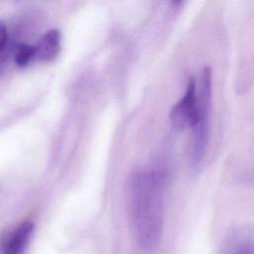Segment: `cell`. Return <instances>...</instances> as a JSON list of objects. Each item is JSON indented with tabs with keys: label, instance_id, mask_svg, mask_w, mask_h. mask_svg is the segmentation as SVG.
I'll return each instance as SVG.
<instances>
[{
	"label": "cell",
	"instance_id": "6da1fadb",
	"mask_svg": "<svg viewBox=\"0 0 254 254\" xmlns=\"http://www.w3.org/2000/svg\"><path fill=\"white\" fill-rule=\"evenodd\" d=\"M167 176L160 170L134 174L129 183V207L135 238L144 250L156 249L164 224Z\"/></svg>",
	"mask_w": 254,
	"mask_h": 254
},
{
	"label": "cell",
	"instance_id": "7a4b0ae2",
	"mask_svg": "<svg viewBox=\"0 0 254 254\" xmlns=\"http://www.w3.org/2000/svg\"><path fill=\"white\" fill-rule=\"evenodd\" d=\"M196 78L198 111L196 120L191 127V146L190 160L191 168L197 171L205 156L210 131V113L212 99V72L204 66Z\"/></svg>",
	"mask_w": 254,
	"mask_h": 254
},
{
	"label": "cell",
	"instance_id": "3957f363",
	"mask_svg": "<svg viewBox=\"0 0 254 254\" xmlns=\"http://www.w3.org/2000/svg\"><path fill=\"white\" fill-rule=\"evenodd\" d=\"M198 111V97L196 90V78L191 76L182 97L173 106L170 118L171 122L176 128L192 127L197 116Z\"/></svg>",
	"mask_w": 254,
	"mask_h": 254
},
{
	"label": "cell",
	"instance_id": "277c9868",
	"mask_svg": "<svg viewBox=\"0 0 254 254\" xmlns=\"http://www.w3.org/2000/svg\"><path fill=\"white\" fill-rule=\"evenodd\" d=\"M219 254H254V224L229 229L221 241Z\"/></svg>",
	"mask_w": 254,
	"mask_h": 254
},
{
	"label": "cell",
	"instance_id": "5b68a950",
	"mask_svg": "<svg viewBox=\"0 0 254 254\" xmlns=\"http://www.w3.org/2000/svg\"><path fill=\"white\" fill-rule=\"evenodd\" d=\"M33 231L34 223L32 221L25 220L21 222L5 240L2 254H22L32 236Z\"/></svg>",
	"mask_w": 254,
	"mask_h": 254
},
{
	"label": "cell",
	"instance_id": "8992f818",
	"mask_svg": "<svg viewBox=\"0 0 254 254\" xmlns=\"http://www.w3.org/2000/svg\"><path fill=\"white\" fill-rule=\"evenodd\" d=\"M35 48V60L51 62L61 50V33L58 30L48 31L38 42Z\"/></svg>",
	"mask_w": 254,
	"mask_h": 254
},
{
	"label": "cell",
	"instance_id": "52a82bcc",
	"mask_svg": "<svg viewBox=\"0 0 254 254\" xmlns=\"http://www.w3.org/2000/svg\"><path fill=\"white\" fill-rule=\"evenodd\" d=\"M35 58V48L30 45H21L15 55V62L19 66L27 65Z\"/></svg>",
	"mask_w": 254,
	"mask_h": 254
},
{
	"label": "cell",
	"instance_id": "ba28073f",
	"mask_svg": "<svg viewBox=\"0 0 254 254\" xmlns=\"http://www.w3.org/2000/svg\"><path fill=\"white\" fill-rule=\"evenodd\" d=\"M8 40V34L7 29L5 25L0 21V52L5 48Z\"/></svg>",
	"mask_w": 254,
	"mask_h": 254
}]
</instances>
